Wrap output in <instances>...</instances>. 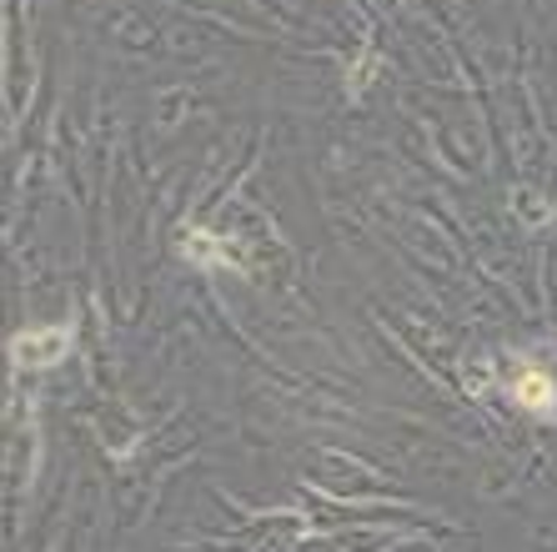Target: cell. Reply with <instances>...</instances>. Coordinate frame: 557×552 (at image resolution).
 Wrapping results in <instances>:
<instances>
[{
	"label": "cell",
	"mask_w": 557,
	"mask_h": 552,
	"mask_svg": "<svg viewBox=\"0 0 557 552\" xmlns=\"http://www.w3.org/2000/svg\"><path fill=\"white\" fill-rule=\"evenodd\" d=\"M503 392L512 397V407L537 417V422H557V377L547 372L543 361L518 357L503 372Z\"/></svg>",
	"instance_id": "obj_1"
},
{
	"label": "cell",
	"mask_w": 557,
	"mask_h": 552,
	"mask_svg": "<svg viewBox=\"0 0 557 552\" xmlns=\"http://www.w3.org/2000/svg\"><path fill=\"white\" fill-rule=\"evenodd\" d=\"M76 347V321H55V327H26V332H15L11 342V361L15 372H30V367H61Z\"/></svg>",
	"instance_id": "obj_2"
},
{
	"label": "cell",
	"mask_w": 557,
	"mask_h": 552,
	"mask_svg": "<svg viewBox=\"0 0 557 552\" xmlns=\"http://www.w3.org/2000/svg\"><path fill=\"white\" fill-rule=\"evenodd\" d=\"M176 252H182L191 267H201V271L236 267V246L226 242V236L207 232V226H182V232H176Z\"/></svg>",
	"instance_id": "obj_3"
}]
</instances>
